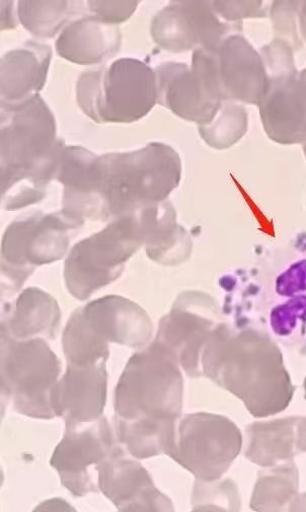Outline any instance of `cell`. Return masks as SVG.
<instances>
[{
  "label": "cell",
  "mask_w": 306,
  "mask_h": 512,
  "mask_svg": "<svg viewBox=\"0 0 306 512\" xmlns=\"http://www.w3.org/2000/svg\"><path fill=\"white\" fill-rule=\"evenodd\" d=\"M181 177L180 156L162 142L101 157L88 151L63 177V205L84 219L108 221L167 201Z\"/></svg>",
  "instance_id": "6da1fadb"
},
{
  "label": "cell",
  "mask_w": 306,
  "mask_h": 512,
  "mask_svg": "<svg viewBox=\"0 0 306 512\" xmlns=\"http://www.w3.org/2000/svg\"><path fill=\"white\" fill-rule=\"evenodd\" d=\"M179 363L153 342L128 360L115 390L117 440L138 460L173 450L183 407Z\"/></svg>",
  "instance_id": "7a4b0ae2"
},
{
  "label": "cell",
  "mask_w": 306,
  "mask_h": 512,
  "mask_svg": "<svg viewBox=\"0 0 306 512\" xmlns=\"http://www.w3.org/2000/svg\"><path fill=\"white\" fill-rule=\"evenodd\" d=\"M65 148L56 139L55 118L36 95L20 104H2V199L13 211L38 203L56 178Z\"/></svg>",
  "instance_id": "3957f363"
},
{
  "label": "cell",
  "mask_w": 306,
  "mask_h": 512,
  "mask_svg": "<svg viewBox=\"0 0 306 512\" xmlns=\"http://www.w3.org/2000/svg\"><path fill=\"white\" fill-rule=\"evenodd\" d=\"M83 112L98 123H132L158 104L156 70L141 60L120 58L89 70L76 87Z\"/></svg>",
  "instance_id": "277c9868"
},
{
  "label": "cell",
  "mask_w": 306,
  "mask_h": 512,
  "mask_svg": "<svg viewBox=\"0 0 306 512\" xmlns=\"http://www.w3.org/2000/svg\"><path fill=\"white\" fill-rule=\"evenodd\" d=\"M144 245L145 231L138 211L116 218L101 232L74 245L64 264L69 294L87 301L116 281L126 262Z\"/></svg>",
  "instance_id": "5b68a950"
},
{
  "label": "cell",
  "mask_w": 306,
  "mask_h": 512,
  "mask_svg": "<svg viewBox=\"0 0 306 512\" xmlns=\"http://www.w3.org/2000/svg\"><path fill=\"white\" fill-rule=\"evenodd\" d=\"M84 224L63 211L38 213L12 223L2 243L3 292L14 294L37 266L61 260L69 247V232Z\"/></svg>",
  "instance_id": "8992f818"
},
{
  "label": "cell",
  "mask_w": 306,
  "mask_h": 512,
  "mask_svg": "<svg viewBox=\"0 0 306 512\" xmlns=\"http://www.w3.org/2000/svg\"><path fill=\"white\" fill-rule=\"evenodd\" d=\"M61 362L45 339L19 341L2 332V391L15 410L35 419H52L51 390Z\"/></svg>",
  "instance_id": "52a82bcc"
},
{
  "label": "cell",
  "mask_w": 306,
  "mask_h": 512,
  "mask_svg": "<svg viewBox=\"0 0 306 512\" xmlns=\"http://www.w3.org/2000/svg\"><path fill=\"white\" fill-rule=\"evenodd\" d=\"M158 103L180 118L209 124L223 101L218 79L216 53L195 49L191 68L166 62L156 68Z\"/></svg>",
  "instance_id": "ba28073f"
},
{
  "label": "cell",
  "mask_w": 306,
  "mask_h": 512,
  "mask_svg": "<svg viewBox=\"0 0 306 512\" xmlns=\"http://www.w3.org/2000/svg\"><path fill=\"white\" fill-rule=\"evenodd\" d=\"M268 83L259 104L260 115L268 136L280 144L306 141V114L298 96V75L289 43L275 39L263 47Z\"/></svg>",
  "instance_id": "9c48e42d"
},
{
  "label": "cell",
  "mask_w": 306,
  "mask_h": 512,
  "mask_svg": "<svg viewBox=\"0 0 306 512\" xmlns=\"http://www.w3.org/2000/svg\"><path fill=\"white\" fill-rule=\"evenodd\" d=\"M237 447L238 436L231 422L216 415L196 413L181 420L169 456L197 479L212 481L226 471Z\"/></svg>",
  "instance_id": "30bf717a"
},
{
  "label": "cell",
  "mask_w": 306,
  "mask_h": 512,
  "mask_svg": "<svg viewBox=\"0 0 306 512\" xmlns=\"http://www.w3.org/2000/svg\"><path fill=\"white\" fill-rule=\"evenodd\" d=\"M116 438L106 417L90 426L65 427L50 464L58 472L62 485L74 496L99 491L92 468L97 470L101 463L123 451Z\"/></svg>",
  "instance_id": "8fae6325"
},
{
  "label": "cell",
  "mask_w": 306,
  "mask_h": 512,
  "mask_svg": "<svg viewBox=\"0 0 306 512\" xmlns=\"http://www.w3.org/2000/svg\"><path fill=\"white\" fill-rule=\"evenodd\" d=\"M218 317V305L210 296L200 291L184 292L160 321L155 341L174 356L189 377L197 378L201 376L204 345Z\"/></svg>",
  "instance_id": "7c38bea8"
},
{
  "label": "cell",
  "mask_w": 306,
  "mask_h": 512,
  "mask_svg": "<svg viewBox=\"0 0 306 512\" xmlns=\"http://www.w3.org/2000/svg\"><path fill=\"white\" fill-rule=\"evenodd\" d=\"M212 2H173L151 22V36L164 50L181 53L197 46L216 53L232 29L241 25L222 23Z\"/></svg>",
  "instance_id": "4fadbf2b"
},
{
  "label": "cell",
  "mask_w": 306,
  "mask_h": 512,
  "mask_svg": "<svg viewBox=\"0 0 306 512\" xmlns=\"http://www.w3.org/2000/svg\"><path fill=\"white\" fill-rule=\"evenodd\" d=\"M107 360L87 365L67 363V370L51 390V406L65 427L92 423L101 417L107 401Z\"/></svg>",
  "instance_id": "5bb4252c"
},
{
  "label": "cell",
  "mask_w": 306,
  "mask_h": 512,
  "mask_svg": "<svg viewBox=\"0 0 306 512\" xmlns=\"http://www.w3.org/2000/svg\"><path fill=\"white\" fill-rule=\"evenodd\" d=\"M98 485L119 511H174L173 502L153 483L140 463L127 459L124 451L101 463Z\"/></svg>",
  "instance_id": "9a60e30c"
},
{
  "label": "cell",
  "mask_w": 306,
  "mask_h": 512,
  "mask_svg": "<svg viewBox=\"0 0 306 512\" xmlns=\"http://www.w3.org/2000/svg\"><path fill=\"white\" fill-rule=\"evenodd\" d=\"M218 79L223 101L258 105L267 88L265 62L241 35L224 39L216 52Z\"/></svg>",
  "instance_id": "2e32d148"
},
{
  "label": "cell",
  "mask_w": 306,
  "mask_h": 512,
  "mask_svg": "<svg viewBox=\"0 0 306 512\" xmlns=\"http://www.w3.org/2000/svg\"><path fill=\"white\" fill-rule=\"evenodd\" d=\"M83 315L102 341L139 348L152 337L153 325L146 311L118 296H107L82 308Z\"/></svg>",
  "instance_id": "e0dca14e"
},
{
  "label": "cell",
  "mask_w": 306,
  "mask_h": 512,
  "mask_svg": "<svg viewBox=\"0 0 306 512\" xmlns=\"http://www.w3.org/2000/svg\"><path fill=\"white\" fill-rule=\"evenodd\" d=\"M145 231L148 258L164 266L186 262L193 244L187 231L178 225L177 213L169 201L138 210Z\"/></svg>",
  "instance_id": "ac0fdd59"
},
{
  "label": "cell",
  "mask_w": 306,
  "mask_h": 512,
  "mask_svg": "<svg viewBox=\"0 0 306 512\" xmlns=\"http://www.w3.org/2000/svg\"><path fill=\"white\" fill-rule=\"evenodd\" d=\"M52 58L48 45L28 42L2 59V104H20L39 95Z\"/></svg>",
  "instance_id": "d6986e66"
},
{
  "label": "cell",
  "mask_w": 306,
  "mask_h": 512,
  "mask_svg": "<svg viewBox=\"0 0 306 512\" xmlns=\"http://www.w3.org/2000/svg\"><path fill=\"white\" fill-rule=\"evenodd\" d=\"M120 47L119 28L96 16L70 23L56 41L60 57L81 65L99 64L114 56Z\"/></svg>",
  "instance_id": "ffe728a7"
},
{
  "label": "cell",
  "mask_w": 306,
  "mask_h": 512,
  "mask_svg": "<svg viewBox=\"0 0 306 512\" xmlns=\"http://www.w3.org/2000/svg\"><path fill=\"white\" fill-rule=\"evenodd\" d=\"M61 311L57 302L37 287L25 289L13 306H8L2 332L24 341L34 338L53 340L59 330Z\"/></svg>",
  "instance_id": "44dd1931"
},
{
  "label": "cell",
  "mask_w": 306,
  "mask_h": 512,
  "mask_svg": "<svg viewBox=\"0 0 306 512\" xmlns=\"http://www.w3.org/2000/svg\"><path fill=\"white\" fill-rule=\"evenodd\" d=\"M62 348L69 364H94L108 360L110 356L109 344L96 336L82 308L69 318L62 335Z\"/></svg>",
  "instance_id": "7402d4cb"
},
{
  "label": "cell",
  "mask_w": 306,
  "mask_h": 512,
  "mask_svg": "<svg viewBox=\"0 0 306 512\" xmlns=\"http://www.w3.org/2000/svg\"><path fill=\"white\" fill-rule=\"evenodd\" d=\"M200 136L216 150L231 148L244 137L248 130L246 109L233 101H222L215 118L206 125H200Z\"/></svg>",
  "instance_id": "603a6c76"
},
{
  "label": "cell",
  "mask_w": 306,
  "mask_h": 512,
  "mask_svg": "<svg viewBox=\"0 0 306 512\" xmlns=\"http://www.w3.org/2000/svg\"><path fill=\"white\" fill-rule=\"evenodd\" d=\"M69 2H20L22 25L34 36L53 38L71 16Z\"/></svg>",
  "instance_id": "cb8c5ba5"
},
{
  "label": "cell",
  "mask_w": 306,
  "mask_h": 512,
  "mask_svg": "<svg viewBox=\"0 0 306 512\" xmlns=\"http://www.w3.org/2000/svg\"><path fill=\"white\" fill-rule=\"evenodd\" d=\"M303 2H275L271 9L274 29L277 33L287 36L298 46L296 35V17L299 16Z\"/></svg>",
  "instance_id": "d4e9b609"
},
{
  "label": "cell",
  "mask_w": 306,
  "mask_h": 512,
  "mask_svg": "<svg viewBox=\"0 0 306 512\" xmlns=\"http://www.w3.org/2000/svg\"><path fill=\"white\" fill-rule=\"evenodd\" d=\"M212 8L228 23H239L246 18L267 17L263 2H212Z\"/></svg>",
  "instance_id": "484cf974"
},
{
  "label": "cell",
  "mask_w": 306,
  "mask_h": 512,
  "mask_svg": "<svg viewBox=\"0 0 306 512\" xmlns=\"http://www.w3.org/2000/svg\"><path fill=\"white\" fill-rule=\"evenodd\" d=\"M139 2H89V9L99 19L112 25L126 22Z\"/></svg>",
  "instance_id": "4316f807"
},
{
  "label": "cell",
  "mask_w": 306,
  "mask_h": 512,
  "mask_svg": "<svg viewBox=\"0 0 306 512\" xmlns=\"http://www.w3.org/2000/svg\"><path fill=\"white\" fill-rule=\"evenodd\" d=\"M298 96L306 114V68L300 71L298 75Z\"/></svg>",
  "instance_id": "83f0119b"
},
{
  "label": "cell",
  "mask_w": 306,
  "mask_h": 512,
  "mask_svg": "<svg viewBox=\"0 0 306 512\" xmlns=\"http://www.w3.org/2000/svg\"><path fill=\"white\" fill-rule=\"evenodd\" d=\"M300 30L303 37L306 40V2H303L300 14H299Z\"/></svg>",
  "instance_id": "f1b7e54d"
},
{
  "label": "cell",
  "mask_w": 306,
  "mask_h": 512,
  "mask_svg": "<svg viewBox=\"0 0 306 512\" xmlns=\"http://www.w3.org/2000/svg\"><path fill=\"white\" fill-rule=\"evenodd\" d=\"M303 151H304V155L306 157V141L303 143Z\"/></svg>",
  "instance_id": "f546056e"
}]
</instances>
